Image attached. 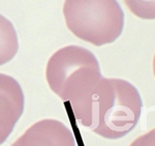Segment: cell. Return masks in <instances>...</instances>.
<instances>
[{"instance_id":"7a4b0ae2","label":"cell","mask_w":155,"mask_h":146,"mask_svg":"<svg viewBox=\"0 0 155 146\" xmlns=\"http://www.w3.org/2000/svg\"><path fill=\"white\" fill-rule=\"evenodd\" d=\"M46 77L52 91L68 102L74 114L89 100L102 75L91 51L80 46H66L49 59Z\"/></svg>"},{"instance_id":"277c9868","label":"cell","mask_w":155,"mask_h":146,"mask_svg":"<svg viewBox=\"0 0 155 146\" xmlns=\"http://www.w3.org/2000/svg\"><path fill=\"white\" fill-rule=\"evenodd\" d=\"M25 97L19 82L0 74V145L6 141L24 112Z\"/></svg>"},{"instance_id":"5b68a950","label":"cell","mask_w":155,"mask_h":146,"mask_svg":"<svg viewBox=\"0 0 155 146\" xmlns=\"http://www.w3.org/2000/svg\"><path fill=\"white\" fill-rule=\"evenodd\" d=\"M76 138L63 122L44 119L34 123L22 135L15 146H74Z\"/></svg>"},{"instance_id":"3957f363","label":"cell","mask_w":155,"mask_h":146,"mask_svg":"<svg viewBox=\"0 0 155 146\" xmlns=\"http://www.w3.org/2000/svg\"><path fill=\"white\" fill-rule=\"evenodd\" d=\"M66 26L80 39L94 46L116 41L124 27V12L117 0H65Z\"/></svg>"},{"instance_id":"ba28073f","label":"cell","mask_w":155,"mask_h":146,"mask_svg":"<svg viewBox=\"0 0 155 146\" xmlns=\"http://www.w3.org/2000/svg\"><path fill=\"white\" fill-rule=\"evenodd\" d=\"M131 145H155V129L150 131L148 134L137 138Z\"/></svg>"},{"instance_id":"52a82bcc","label":"cell","mask_w":155,"mask_h":146,"mask_svg":"<svg viewBox=\"0 0 155 146\" xmlns=\"http://www.w3.org/2000/svg\"><path fill=\"white\" fill-rule=\"evenodd\" d=\"M134 16L144 20H155V0H124Z\"/></svg>"},{"instance_id":"6da1fadb","label":"cell","mask_w":155,"mask_h":146,"mask_svg":"<svg viewBox=\"0 0 155 146\" xmlns=\"http://www.w3.org/2000/svg\"><path fill=\"white\" fill-rule=\"evenodd\" d=\"M141 95L122 79L102 77L74 117L85 127L106 139H120L137 127L142 114Z\"/></svg>"},{"instance_id":"9c48e42d","label":"cell","mask_w":155,"mask_h":146,"mask_svg":"<svg viewBox=\"0 0 155 146\" xmlns=\"http://www.w3.org/2000/svg\"><path fill=\"white\" fill-rule=\"evenodd\" d=\"M153 73H154V76H155V55H154V58H153Z\"/></svg>"},{"instance_id":"8992f818","label":"cell","mask_w":155,"mask_h":146,"mask_svg":"<svg viewBox=\"0 0 155 146\" xmlns=\"http://www.w3.org/2000/svg\"><path fill=\"white\" fill-rule=\"evenodd\" d=\"M19 42L14 25L0 15V65L9 62L17 55Z\"/></svg>"}]
</instances>
